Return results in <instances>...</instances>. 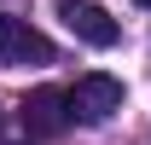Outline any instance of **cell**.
<instances>
[{"label":"cell","mask_w":151,"mask_h":145,"mask_svg":"<svg viewBox=\"0 0 151 145\" xmlns=\"http://www.w3.org/2000/svg\"><path fill=\"white\" fill-rule=\"evenodd\" d=\"M70 110L81 116V122H111L116 110H122V81L105 70H87V75H76V87H70Z\"/></svg>","instance_id":"cell-1"},{"label":"cell","mask_w":151,"mask_h":145,"mask_svg":"<svg viewBox=\"0 0 151 145\" xmlns=\"http://www.w3.org/2000/svg\"><path fill=\"white\" fill-rule=\"evenodd\" d=\"M23 134H29V139H58V134H64V128H70V93L64 87H35L29 93V99H23Z\"/></svg>","instance_id":"cell-2"},{"label":"cell","mask_w":151,"mask_h":145,"mask_svg":"<svg viewBox=\"0 0 151 145\" xmlns=\"http://www.w3.org/2000/svg\"><path fill=\"white\" fill-rule=\"evenodd\" d=\"M0 64L18 70V64H52V41L41 35L29 18H0Z\"/></svg>","instance_id":"cell-3"},{"label":"cell","mask_w":151,"mask_h":145,"mask_svg":"<svg viewBox=\"0 0 151 145\" xmlns=\"http://www.w3.org/2000/svg\"><path fill=\"white\" fill-rule=\"evenodd\" d=\"M58 18H64V29H70L76 41H87V47H116V41H122V23H116L105 6H93V0H58Z\"/></svg>","instance_id":"cell-4"},{"label":"cell","mask_w":151,"mask_h":145,"mask_svg":"<svg viewBox=\"0 0 151 145\" xmlns=\"http://www.w3.org/2000/svg\"><path fill=\"white\" fill-rule=\"evenodd\" d=\"M134 6H151V0H134Z\"/></svg>","instance_id":"cell-5"}]
</instances>
